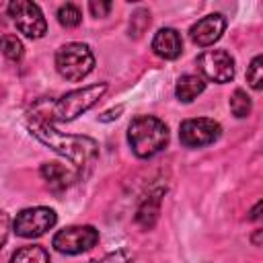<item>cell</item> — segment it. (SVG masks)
Instances as JSON below:
<instances>
[{"label": "cell", "mask_w": 263, "mask_h": 263, "mask_svg": "<svg viewBox=\"0 0 263 263\" xmlns=\"http://www.w3.org/2000/svg\"><path fill=\"white\" fill-rule=\"evenodd\" d=\"M222 134V127L218 121L210 117H197V119H185L179 127V140L187 148H201L208 144H214Z\"/></svg>", "instance_id": "obj_8"}, {"label": "cell", "mask_w": 263, "mask_h": 263, "mask_svg": "<svg viewBox=\"0 0 263 263\" xmlns=\"http://www.w3.org/2000/svg\"><path fill=\"white\" fill-rule=\"evenodd\" d=\"M55 222H58V214L51 208L37 205V208L21 210L12 222V230L16 236L37 238V236H43L47 230H51Z\"/></svg>", "instance_id": "obj_5"}, {"label": "cell", "mask_w": 263, "mask_h": 263, "mask_svg": "<svg viewBox=\"0 0 263 263\" xmlns=\"http://www.w3.org/2000/svg\"><path fill=\"white\" fill-rule=\"evenodd\" d=\"M132 259H134V253L129 249H117V251L107 253L101 259H92L88 263H132Z\"/></svg>", "instance_id": "obj_20"}, {"label": "cell", "mask_w": 263, "mask_h": 263, "mask_svg": "<svg viewBox=\"0 0 263 263\" xmlns=\"http://www.w3.org/2000/svg\"><path fill=\"white\" fill-rule=\"evenodd\" d=\"M58 21H60V25L66 27V29L78 27L80 21H82V12H80V8H78L76 4L66 2V4H62V6L58 8Z\"/></svg>", "instance_id": "obj_18"}, {"label": "cell", "mask_w": 263, "mask_h": 263, "mask_svg": "<svg viewBox=\"0 0 263 263\" xmlns=\"http://www.w3.org/2000/svg\"><path fill=\"white\" fill-rule=\"evenodd\" d=\"M261 234H263V230H257V232H255V236H253V242H255L257 247L261 245Z\"/></svg>", "instance_id": "obj_25"}, {"label": "cell", "mask_w": 263, "mask_h": 263, "mask_svg": "<svg viewBox=\"0 0 263 263\" xmlns=\"http://www.w3.org/2000/svg\"><path fill=\"white\" fill-rule=\"evenodd\" d=\"M121 111H123V107L119 105L117 109H111V111H107V113H103V115H101L99 119H101V121H111V119H115V117H119V113H121Z\"/></svg>", "instance_id": "obj_23"}, {"label": "cell", "mask_w": 263, "mask_h": 263, "mask_svg": "<svg viewBox=\"0 0 263 263\" xmlns=\"http://www.w3.org/2000/svg\"><path fill=\"white\" fill-rule=\"evenodd\" d=\"M251 109H253L251 97L242 88H236L232 92V97H230V111H232V115L238 117V119H245L251 113Z\"/></svg>", "instance_id": "obj_16"}, {"label": "cell", "mask_w": 263, "mask_h": 263, "mask_svg": "<svg viewBox=\"0 0 263 263\" xmlns=\"http://www.w3.org/2000/svg\"><path fill=\"white\" fill-rule=\"evenodd\" d=\"M247 80L251 84L253 90H261L263 88V58L255 55L249 70H247Z\"/></svg>", "instance_id": "obj_19"}, {"label": "cell", "mask_w": 263, "mask_h": 263, "mask_svg": "<svg viewBox=\"0 0 263 263\" xmlns=\"http://www.w3.org/2000/svg\"><path fill=\"white\" fill-rule=\"evenodd\" d=\"M259 210H261V201L253 208V212H251V220H259Z\"/></svg>", "instance_id": "obj_24"}, {"label": "cell", "mask_w": 263, "mask_h": 263, "mask_svg": "<svg viewBox=\"0 0 263 263\" xmlns=\"http://www.w3.org/2000/svg\"><path fill=\"white\" fill-rule=\"evenodd\" d=\"M127 142L138 158H150L168 144V127L154 115H138L127 127Z\"/></svg>", "instance_id": "obj_2"}, {"label": "cell", "mask_w": 263, "mask_h": 263, "mask_svg": "<svg viewBox=\"0 0 263 263\" xmlns=\"http://www.w3.org/2000/svg\"><path fill=\"white\" fill-rule=\"evenodd\" d=\"M31 134L43 142L45 146H49L53 152H58L60 156H64L66 160H70L78 171L82 168H90L92 162L99 156V144L88 138V136H72V134H64L60 129H55L47 119L43 117H33V121L29 123Z\"/></svg>", "instance_id": "obj_1"}, {"label": "cell", "mask_w": 263, "mask_h": 263, "mask_svg": "<svg viewBox=\"0 0 263 263\" xmlns=\"http://www.w3.org/2000/svg\"><path fill=\"white\" fill-rule=\"evenodd\" d=\"M205 90V80L197 74H185L177 80L175 86V95L181 103H191L197 95H201Z\"/></svg>", "instance_id": "obj_13"}, {"label": "cell", "mask_w": 263, "mask_h": 263, "mask_svg": "<svg viewBox=\"0 0 263 263\" xmlns=\"http://www.w3.org/2000/svg\"><path fill=\"white\" fill-rule=\"evenodd\" d=\"M88 8H90L92 16H107L111 12V2H97V0H92L88 4Z\"/></svg>", "instance_id": "obj_21"}, {"label": "cell", "mask_w": 263, "mask_h": 263, "mask_svg": "<svg viewBox=\"0 0 263 263\" xmlns=\"http://www.w3.org/2000/svg\"><path fill=\"white\" fill-rule=\"evenodd\" d=\"M6 234H8V216L6 212H0V249L6 242Z\"/></svg>", "instance_id": "obj_22"}, {"label": "cell", "mask_w": 263, "mask_h": 263, "mask_svg": "<svg viewBox=\"0 0 263 263\" xmlns=\"http://www.w3.org/2000/svg\"><path fill=\"white\" fill-rule=\"evenodd\" d=\"M152 51L162 60H177L183 51V41H181L179 31L173 27L158 29L152 39Z\"/></svg>", "instance_id": "obj_11"}, {"label": "cell", "mask_w": 263, "mask_h": 263, "mask_svg": "<svg viewBox=\"0 0 263 263\" xmlns=\"http://www.w3.org/2000/svg\"><path fill=\"white\" fill-rule=\"evenodd\" d=\"M197 70L208 80L224 84L234 78V60L224 49H208L197 58Z\"/></svg>", "instance_id": "obj_9"}, {"label": "cell", "mask_w": 263, "mask_h": 263, "mask_svg": "<svg viewBox=\"0 0 263 263\" xmlns=\"http://www.w3.org/2000/svg\"><path fill=\"white\" fill-rule=\"evenodd\" d=\"M8 263H49V255L43 247L29 245V247H21L18 251H14Z\"/></svg>", "instance_id": "obj_15"}, {"label": "cell", "mask_w": 263, "mask_h": 263, "mask_svg": "<svg viewBox=\"0 0 263 263\" xmlns=\"http://www.w3.org/2000/svg\"><path fill=\"white\" fill-rule=\"evenodd\" d=\"M0 53L12 62H18L25 53V47L16 35H2L0 37Z\"/></svg>", "instance_id": "obj_17"}, {"label": "cell", "mask_w": 263, "mask_h": 263, "mask_svg": "<svg viewBox=\"0 0 263 263\" xmlns=\"http://www.w3.org/2000/svg\"><path fill=\"white\" fill-rule=\"evenodd\" d=\"M160 195L162 191H156V193H150L142 205L138 208V214H136V222L142 226V228H152L156 218H158V212H160Z\"/></svg>", "instance_id": "obj_14"}, {"label": "cell", "mask_w": 263, "mask_h": 263, "mask_svg": "<svg viewBox=\"0 0 263 263\" xmlns=\"http://www.w3.org/2000/svg\"><path fill=\"white\" fill-rule=\"evenodd\" d=\"M99 242V230L95 226H68L53 234V249L64 255H78L90 251Z\"/></svg>", "instance_id": "obj_7"}, {"label": "cell", "mask_w": 263, "mask_h": 263, "mask_svg": "<svg viewBox=\"0 0 263 263\" xmlns=\"http://www.w3.org/2000/svg\"><path fill=\"white\" fill-rule=\"evenodd\" d=\"M8 14L12 16L16 29L29 39H41L47 33V23L41 8L29 0H12L8 4Z\"/></svg>", "instance_id": "obj_6"}, {"label": "cell", "mask_w": 263, "mask_h": 263, "mask_svg": "<svg viewBox=\"0 0 263 263\" xmlns=\"http://www.w3.org/2000/svg\"><path fill=\"white\" fill-rule=\"evenodd\" d=\"M224 29H226V18L220 12H214V14H208L203 18H199L189 29V37L195 45L208 47V45H214L222 37Z\"/></svg>", "instance_id": "obj_10"}, {"label": "cell", "mask_w": 263, "mask_h": 263, "mask_svg": "<svg viewBox=\"0 0 263 263\" xmlns=\"http://www.w3.org/2000/svg\"><path fill=\"white\" fill-rule=\"evenodd\" d=\"M107 84L99 82V84H90L84 88H76L70 90L66 95H62L58 101L51 103V117L58 121H72L78 115H82L84 111H88L92 105H97L101 101V97L107 92Z\"/></svg>", "instance_id": "obj_3"}, {"label": "cell", "mask_w": 263, "mask_h": 263, "mask_svg": "<svg viewBox=\"0 0 263 263\" xmlns=\"http://www.w3.org/2000/svg\"><path fill=\"white\" fill-rule=\"evenodd\" d=\"M95 68V55L86 43L70 41L55 51V70L62 78L78 82L86 78Z\"/></svg>", "instance_id": "obj_4"}, {"label": "cell", "mask_w": 263, "mask_h": 263, "mask_svg": "<svg viewBox=\"0 0 263 263\" xmlns=\"http://www.w3.org/2000/svg\"><path fill=\"white\" fill-rule=\"evenodd\" d=\"M41 179L53 189V191H62L68 189L74 181H76V173L70 171L68 166L60 164V162H45L41 164Z\"/></svg>", "instance_id": "obj_12"}]
</instances>
